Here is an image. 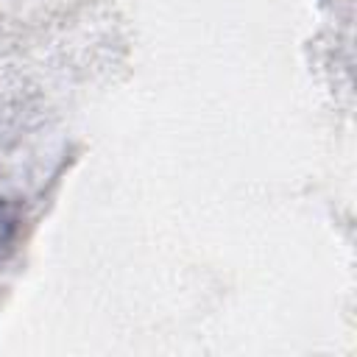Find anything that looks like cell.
I'll return each mask as SVG.
<instances>
[{"instance_id":"obj_1","label":"cell","mask_w":357,"mask_h":357,"mask_svg":"<svg viewBox=\"0 0 357 357\" xmlns=\"http://www.w3.org/2000/svg\"><path fill=\"white\" fill-rule=\"evenodd\" d=\"M11 223H14V220H11V215H8V212H3V206H0V245L8 240V229H11Z\"/></svg>"}]
</instances>
